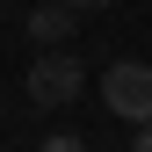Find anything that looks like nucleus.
Segmentation results:
<instances>
[{
  "instance_id": "nucleus-4",
  "label": "nucleus",
  "mask_w": 152,
  "mask_h": 152,
  "mask_svg": "<svg viewBox=\"0 0 152 152\" xmlns=\"http://www.w3.org/2000/svg\"><path fill=\"white\" fill-rule=\"evenodd\" d=\"M44 152H87V145L72 138V130H58V138H44Z\"/></svg>"
},
{
  "instance_id": "nucleus-1",
  "label": "nucleus",
  "mask_w": 152,
  "mask_h": 152,
  "mask_svg": "<svg viewBox=\"0 0 152 152\" xmlns=\"http://www.w3.org/2000/svg\"><path fill=\"white\" fill-rule=\"evenodd\" d=\"M80 87H87V65L72 58L65 44L36 51V65H29V102H36V109H65V102H72Z\"/></svg>"
},
{
  "instance_id": "nucleus-5",
  "label": "nucleus",
  "mask_w": 152,
  "mask_h": 152,
  "mask_svg": "<svg viewBox=\"0 0 152 152\" xmlns=\"http://www.w3.org/2000/svg\"><path fill=\"white\" fill-rule=\"evenodd\" d=\"M130 152H152V116L138 123V138H130Z\"/></svg>"
},
{
  "instance_id": "nucleus-3",
  "label": "nucleus",
  "mask_w": 152,
  "mask_h": 152,
  "mask_svg": "<svg viewBox=\"0 0 152 152\" xmlns=\"http://www.w3.org/2000/svg\"><path fill=\"white\" fill-rule=\"evenodd\" d=\"M72 29H80V7H72V0H51V7H29V36H36V44H65Z\"/></svg>"
},
{
  "instance_id": "nucleus-2",
  "label": "nucleus",
  "mask_w": 152,
  "mask_h": 152,
  "mask_svg": "<svg viewBox=\"0 0 152 152\" xmlns=\"http://www.w3.org/2000/svg\"><path fill=\"white\" fill-rule=\"evenodd\" d=\"M102 102L116 109L123 123H145L152 116V65L145 58H116V65L102 72Z\"/></svg>"
},
{
  "instance_id": "nucleus-6",
  "label": "nucleus",
  "mask_w": 152,
  "mask_h": 152,
  "mask_svg": "<svg viewBox=\"0 0 152 152\" xmlns=\"http://www.w3.org/2000/svg\"><path fill=\"white\" fill-rule=\"evenodd\" d=\"M72 7H80V15H102V7H109V0H72Z\"/></svg>"
}]
</instances>
